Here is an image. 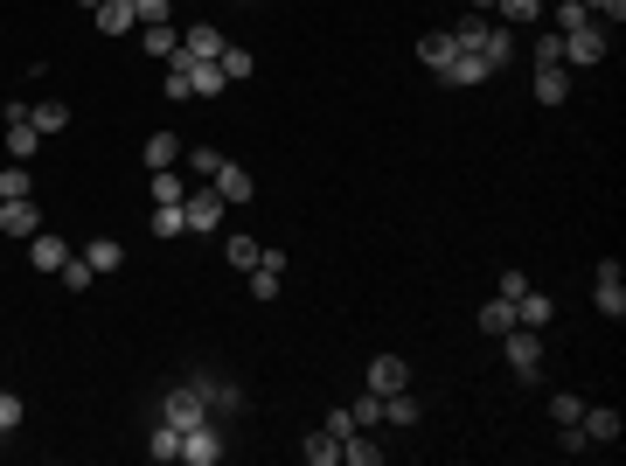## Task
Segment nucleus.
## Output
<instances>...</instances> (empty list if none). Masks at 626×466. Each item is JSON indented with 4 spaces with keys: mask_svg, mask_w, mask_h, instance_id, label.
I'll return each mask as SVG.
<instances>
[{
    "mask_svg": "<svg viewBox=\"0 0 626 466\" xmlns=\"http://www.w3.org/2000/svg\"><path fill=\"white\" fill-rule=\"evenodd\" d=\"M181 460L188 466H223V432H216V418H202V425L181 432Z\"/></svg>",
    "mask_w": 626,
    "mask_h": 466,
    "instance_id": "4",
    "label": "nucleus"
},
{
    "mask_svg": "<svg viewBox=\"0 0 626 466\" xmlns=\"http://www.w3.org/2000/svg\"><path fill=\"white\" fill-rule=\"evenodd\" d=\"M550 300H543V293H536V286H529V293H522V300H515V327H550Z\"/></svg>",
    "mask_w": 626,
    "mask_h": 466,
    "instance_id": "26",
    "label": "nucleus"
},
{
    "mask_svg": "<svg viewBox=\"0 0 626 466\" xmlns=\"http://www.w3.org/2000/svg\"><path fill=\"white\" fill-rule=\"evenodd\" d=\"M147 230H154L160 244H167V237H188V216H181V202H154V223H147Z\"/></svg>",
    "mask_w": 626,
    "mask_h": 466,
    "instance_id": "25",
    "label": "nucleus"
},
{
    "mask_svg": "<svg viewBox=\"0 0 626 466\" xmlns=\"http://www.w3.org/2000/svg\"><path fill=\"white\" fill-rule=\"evenodd\" d=\"M453 56H460V42H453V28H446V35H425V42H418V63H425L432 77H439V70H446Z\"/></svg>",
    "mask_w": 626,
    "mask_h": 466,
    "instance_id": "20",
    "label": "nucleus"
},
{
    "mask_svg": "<svg viewBox=\"0 0 626 466\" xmlns=\"http://www.w3.org/2000/svg\"><path fill=\"white\" fill-rule=\"evenodd\" d=\"M578 411H585V397H571V390L550 397V418H557V425H578Z\"/></svg>",
    "mask_w": 626,
    "mask_h": 466,
    "instance_id": "41",
    "label": "nucleus"
},
{
    "mask_svg": "<svg viewBox=\"0 0 626 466\" xmlns=\"http://www.w3.org/2000/svg\"><path fill=\"white\" fill-rule=\"evenodd\" d=\"M383 418H390V425H404V432H411V425H418V418H425V404H418V397H411V383H404V390H390V397H383Z\"/></svg>",
    "mask_w": 626,
    "mask_h": 466,
    "instance_id": "21",
    "label": "nucleus"
},
{
    "mask_svg": "<svg viewBox=\"0 0 626 466\" xmlns=\"http://www.w3.org/2000/svg\"><path fill=\"white\" fill-rule=\"evenodd\" d=\"M439 77H446L453 91H473V84H487V77H494V63H487L480 49H460V56H453V63L439 70Z\"/></svg>",
    "mask_w": 626,
    "mask_h": 466,
    "instance_id": "8",
    "label": "nucleus"
},
{
    "mask_svg": "<svg viewBox=\"0 0 626 466\" xmlns=\"http://www.w3.org/2000/svg\"><path fill=\"white\" fill-rule=\"evenodd\" d=\"M327 432H334V439H348V432H362V425H355V411H348V404H334V411H327Z\"/></svg>",
    "mask_w": 626,
    "mask_h": 466,
    "instance_id": "42",
    "label": "nucleus"
},
{
    "mask_svg": "<svg viewBox=\"0 0 626 466\" xmlns=\"http://www.w3.org/2000/svg\"><path fill=\"white\" fill-rule=\"evenodd\" d=\"M35 230H42V209H35L28 195L0 202V237H35Z\"/></svg>",
    "mask_w": 626,
    "mask_h": 466,
    "instance_id": "11",
    "label": "nucleus"
},
{
    "mask_svg": "<svg viewBox=\"0 0 626 466\" xmlns=\"http://www.w3.org/2000/svg\"><path fill=\"white\" fill-rule=\"evenodd\" d=\"M160 418H167L174 432H188V425H202V418H209V397H202V383H181V390H167V404H160Z\"/></svg>",
    "mask_w": 626,
    "mask_h": 466,
    "instance_id": "3",
    "label": "nucleus"
},
{
    "mask_svg": "<svg viewBox=\"0 0 626 466\" xmlns=\"http://www.w3.org/2000/svg\"><path fill=\"white\" fill-rule=\"evenodd\" d=\"M147 188H154V202H181V195H188L181 167H154V174H147Z\"/></svg>",
    "mask_w": 626,
    "mask_h": 466,
    "instance_id": "28",
    "label": "nucleus"
},
{
    "mask_svg": "<svg viewBox=\"0 0 626 466\" xmlns=\"http://www.w3.org/2000/svg\"><path fill=\"white\" fill-rule=\"evenodd\" d=\"M578 432H585V446H620V411L613 404H585L578 411Z\"/></svg>",
    "mask_w": 626,
    "mask_h": 466,
    "instance_id": "7",
    "label": "nucleus"
},
{
    "mask_svg": "<svg viewBox=\"0 0 626 466\" xmlns=\"http://www.w3.org/2000/svg\"><path fill=\"white\" fill-rule=\"evenodd\" d=\"M188 167H195V174H202V181H209V174H216V167H223V154H216V147H195V154H188Z\"/></svg>",
    "mask_w": 626,
    "mask_h": 466,
    "instance_id": "43",
    "label": "nucleus"
},
{
    "mask_svg": "<svg viewBox=\"0 0 626 466\" xmlns=\"http://www.w3.org/2000/svg\"><path fill=\"white\" fill-rule=\"evenodd\" d=\"M585 14H592L599 28H620V21H626V0H585Z\"/></svg>",
    "mask_w": 626,
    "mask_h": 466,
    "instance_id": "39",
    "label": "nucleus"
},
{
    "mask_svg": "<svg viewBox=\"0 0 626 466\" xmlns=\"http://www.w3.org/2000/svg\"><path fill=\"white\" fill-rule=\"evenodd\" d=\"M480 56H487L494 70H508V56H515V28H508V21H494V28H487V42H480Z\"/></svg>",
    "mask_w": 626,
    "mask_h": 466,
    "instance_id": "23",
    "label": "nucleus"
},
{
    "mask_svg": "<svg viewBox=\"0 0 626 466\" xmlns=\"http://www.w3.org/2000/svg\"><path fill=\"white\" fill-rule=\"evenodd\" d=\"M56 279H63V293H91V286H98V272H91V265H84V251H70V258H63V272H56Z\"/></svg>",
    "mask_w": 626,
    "mask_h": 466,
    "instance_id": "27",
    "label": "nucleus"
},
{
    "mask_svg": "<svg viewBox=\"0 0 626 466\" xmlns=\"http://www.w3.org/2000/svg\"><path fill=\"white\" fill-rule=\"evenodd\" d=\"M216 63H223V77H230V84H244V77L258 70V56H251V49H237V42H223V56H216Z\"/></svg>",
    "mask_w": 626,
    "mask_h": 466,
    "instance_id": "31",
    "label": "nucleus"
},
{
    "mask_svg": "<svg viewBox=\"0 0 626 466\" xmlns=\"http://www.w3.org/2000/svg\"><path fill=\"white\" fill-rule=\"evenodd\" d=\"M84 265L105 279V272H119V265H126V244H119V237H91V244H84Z\"/></svg>",
    "mask_w": 626,
    "mask_h": 466,
    "instance_id": "17",
    "label": "nucleus"
},
{
    "mask_svg": "<svg viewBox=\"0 0 626 466\" xmlns=\"http://www.w3.org/2000/svg\"><path fill=\"white\" fill-rule=\"evenodd\" d=\"M147 460H160V466H167V460H181V432H174L167 418H160V425H154V439H147Z\"/></svg>",
    "mask_w": 626,
    "mask_h": 466,
    "instance_id": "30",
    "label": "nucleus"
},
{
    "mask_svg": "<svg viewBox=\"0 0 626 466\" xmlns=\"http://www.w3.org/2000/svg\"><path fill=\"white\" fill-rule=\"evenodd\" d=\"M28 126H35L42 140H56V133L70 126V105H56V98H49V105H28Z\"/></svg>",
    "mask_w": 626,
    "mask_h": 466,
    "instance_id": "24",
    "label": "nucleus"
},
{
    "mask_svg": "<svg viewBox=\"0 0 626 466\" xmlns=\"http://www.w3.org/2000/svg\"><path fill=\"white\" fill-rule=\"evenodd\" d=\"M348 411H355V425H362V432H376V425H383V397H376V390H369V397H355Z\"/></svg>",
    "mask_w": 626,
    "mask_h": 466,
    "instance_id": "36",
    "label": "nucleus"
},
{
    "mask_svg": "<svg viewBox=\"0 0 626 466\" xmlns=\"http://www.w3.org/2000/svg\"><path fill=\"white\" fill-rule=\"evenodd\" d=\"M571 98V70L564 63H536V105H564Z\"/></svg>",
    "mask_w": 626,
    "mask_h": 466,
    "instance_id": "15",
    "label": "nucleus"
},
{
    "mask_svg": "<svg viewBox=\"0 0 626 466\" xmlns=\"http://www.w3.org/2000/svg\"><path fill=\"white\" fill-rule=\"evenodd\" d=\"M21 418H28V404H21L14 390H0V439H7V432H21Z\"/></svg>",
    "mask_w": 626,
    "mask_h": 466,
    "instance_id": "38",
    "label": "nucleus"
},
{
    "mask_svg": "<svg viewBox=\"0 0 626 466\" xmlns=\"http://www.w3.org/2000/svg\"><path fill=\"white\" fill-rule=\"evenodd\" d=\"M487 28H494L487 14H467V21L453 28V42H460V49H480V42H487Z\"/></svg>",
    "mask_w": 626,
    "mask_h": 466,
    "instance_id": "35",
    "label": "nucleus"
},
{
    "mask_svg": "<svg viewBox=\"0 0 626 466\" xmlns=\"http://www.w3.org/2000/svg\"><path fill=\"white\" fill-rule=\"evenodd\" d=\"M181 49L216 63V56H223V28H216V21H195V28H181Z\"/></svg>",
    "mask_w": 626,
    "mask_h": 466,
    "instance_id": "16",
    "label": "nucleus"
},
{
    "mask_svg": "<svg viewBox=\"0 0 626 466\" xmlns=\"http://www.w3.org/2000/svg\"><path fill=\"white\" fill-rule=\"evenodd\" d=\"M84 7H98V0H84Z\"/></svg>",
    "mask_w": 626,
    "mask_h": 466,
    "instance_id": "47",
    "label": "nucleus"
},
{
    "mask_svg": "<svg viewBox=\"0 0 626 466\" xmlns=\"http://www.w3.org/2000/svg\"><path fill=\"white\" fill-rule=\"evenodd\" d=\"M63 258H70V244H63L56 230H35V237H28V265H35V272H63Z\"/></svg>",
    "mask_w": 626,
    "mask_h": 466,
    "instance_id": "12",
    "label": "nucleus"
},
{
    "mask_svg": "<svg viewBox=\"0 0 626 466\" xmlns=\"http://www.w3.org/2000/svg\"><path fill=\"white\" fill-rule=\"evenodd\" d=\"M467 7H473V14H494V0H467Z\"/></svg>",
    "mask_w": 626,
    "mask_h": 466,
    "instance_id": "46",
    "label": "nucleus"
},
{
    "mask_svg": "<svg viewBox=\"0 0 626 466\" xmlns=\"http://www.w3.org/2000/svg\"><path fill=\"white\" fill-rule=\"evenodd\" d=\"M167 98H174V105H181V98H195V84H188V63H181V70H167Z\"/></svg>",
    "mask_w": 626,
    "mask_h": 466,
    "instance_id": "44",
    "label": "nucleus"
},
{
    "mask_svg": "<svg viewBox=\"0 0 626 466\" xmlns=\"http://www.w3.org/2000/svg\"><path fill=\"white\" fill-rule=\"evenodd\" d=\"M494 14H501L508 28H522V21H536V14H543V0H494Z\"/></svg>",
    "mask_w": 626,
    "mask_h": 466,
    "instance_id": "34",
    "label": "nucleus"
},
{
    "mask_svg": "<svg viewBox=\"0 0 626 466\" xmlns=\"http://www.w3.org/2000/svg\"><path fill=\"white\" fill-rule=\"evenodd\" d=\"M35 181H28V167L14 160V167H0V202H14V195H28Z\"/></svg>",
    "mask_w": 626,
    "mask_h": 466,
    "instance_id": "37",
    "label": "nucleus"
},
{
    "mask_svg": "<svg viewBox=\"0 0 626 466\" xmlns=\"http://www.w3.org/2000/svg\"><path fill=\"white\" fill-rule=\"evenodd\" d=\"M209 188H216L223 202H251V195H258V181H251V167H237V160H223V167L209 174Z\"/></svg>",
    "mask_w": 626,
    "mask_h": 466,
    "instance_id": "9",
    "label": "nucleus"
},
{
    "mask_svg": "<svg viewBox=\"0 0 626 466\" xmlns=\"http://www.w3.org/2000/svg\"><path fill=\"white\" fill-rule=\"evenodd\" d=\"M592 14H585V0H557V35H571V28H585Z\"/></svg>",
    "mask_w": 626,
    "mask_h": 466,
    "instance_id": "40",
    "label": "nucleus"
},
{
    "mask_svg": "<svg viewBox=\"0 0 626 466\" xmlns=\"http://www.w3.org/2000/svg\"><path fill=\"white\" fill-rule=\"evenodd\" d=\"M279 279H286V251H265L251 265V300H279Z\"/></svg>",
    "mask_w": 626,
    "mask_h": 466,
    "instance_id": "13",
    "label": "nucleus"
},
{
    "mask_svg": "<svg viewBox=\"0 0 626 466\" xmlns=\"http://www.w3.org/2000/svg\"><path fill=\"white\" fill-rule=\"evenodd\" d=\"M300 460H307V466H334V460H341V439L320 425V432H307V439H300Z\"/></svg>",
    "mask_w": 626,
    "mask_h": 466,
    "instance_id": "22",
    "label": "nucleus"
},
{
    "mask_svg": "<svg viewBox=\"0 0 626 466\" xmlns=\"http://www.w3.org/2000/svg\"><path fill=\"white\" fill-rule=\"evenodd\" d=\"M404 383H411V362H404V355H376V362H369V390H376V397H390V390H404Z\"/></svg>",
    "mask_w": 626,
    "mask_h": 466,
    "instance_id": "14",
    "label": "nucleus"
},
{
    "mask_svg": "<svg viewBox=\"0 0 626 466\" xmlns=\"http://www.w3.org/2000/svg\"><path fill=\"white\" fill-rule=\"evenodd\" d=\"M223 258H230L237 272H251V265L265 258V244H258V237H230V244H223Z\"/></svg>",
    "mask_w": 626,
    "mask_h": 466,
    "instance_id": "33",
    "label": "nucleus"
},
{
    "mask_svg": "<svg viewBox=\"0 0 626 466\" xmlns=\"http://www.w3.org/2000/svg\"><path fill=\"white\" fill-rule=\"evenodd\" d=\"M501 355H508V369H515L522 383H536V376H543V327H508V334H501Z\"/></svg>",
    "mask_w": 626,
    "mask_h": 466,
    "instance_id": "1",
    "label": "nucleus"
},
{
    "mask_svg": "<svg viewBox=\"0 0 626 466\" xmlns=\"http://www.w3.org/2000/svg\"><path fill=\"white\" fill-rule=\"evenodd\" d=\"M35 147H42V133L28 126V112H14L7 119V160H35Z\"/></svg>",
    "mask_w": 626,
    "mask_h": 466,
    "instance_id": "18",
    "label": "nucleus"
},
{
    "mask_svg": "<svg viewBox=\"0 0 626 466\" xmlns=\"http://www.w3.org/2000/svg\"><path fill=\"white\" fill-rule=\"evenodd\" d=\"M592 307L606 313V320H620V313H626V272L613 265V258L592 272Z\"/></svg>",
    "mask_w": 626,
    "mask_h": 466,
    "instance_id": "5",
    "label": "nucleus"
},
{
    "mask_svg": "<svg viewBox=\"0 0 626 466\" xmlns=\"http://www.w3.org/2000/svg\"><path fill=\"white\" fill-rule=\"evenodd\" d=\"M508 327H515V300H501V293H494V300L480 307V334H508Z\"/></svg>",
    "mask_w": 626,
    "mask_h": 466,
    "instance_id": "29",
    "label": "nucleus"
},
{
    "mask_svg": "<svg viewBox=\"0 0 626 466\" xmlns=\"http://www.w3.org/2000/svg\"><path fill=\"white\" fill-rule=\"evenodd\" d=\"M91 21H98V35H112V42L140 28V14H133V0H98V7H91Z\"/></svg>",
    "mask_w": 626,
    "mask_h": 466,
    "instance_id": "10",
    "label": "nucleus"
},
{
    "mask_svg": "<svg viewBox=\"0 0 626 466\" xmlns=\"http://www.w3.org/2000/svg\"><path fill=\"white\" fill-rule=\"evenodd\" d=\"M606 49H613V28H599V21H585V28L564 35V63H578V70L606 63Z\"/></svg>",
    "mask_w": 626,
    "mask_h": 466,
    "instance_id": "2",
    "label": "nucleus"
},
{
    "mask_svg": "<svg viewBox=\"0 0 626 466\" xmlns=\"http://www.w3.org/2000/svg\"><path fill=\"white\" fill-rule=\"evenodd\" d=\"M140 49L174 63V56H181V28H174V21H154V28H140Z\"/></svg>",
    "mask_w": 626,
    "mask_h": 466,
    "instance_id": "19",
    "label": "nucleus"
},
{
    "mask_svg": "<svg viewBox=\"0 0 626 466\" xmlns=\"http://www.w3.org/2000/svg\"><path fill=\"white\" fill-rule=\"evenodd\" d=\"M133 14H140V28H154V21H167V0H133Z\"/></svg>",
    "mask_w": 626,
    "mask_h": 466,
    "instance_id": "45",
    "label": "nucleus"
},
{
    "mask_svg": "<svg viewBox=\"0 0 626 466\" xmlns=\"http://www.w3.org/2000/svg\"><path fill=\"white\" fill-rule=\"evenodd\" d=\"M140 154H147V174H154V167H174V160H181V140H174V133H154Z\"/></svg>",
    "mask_w": 626,
    "mask_h": 466,
    "instance_id": "32",
    "label": "nucleus"
},
{
    "mask_svg": "<svg viewBox=\"0 0 626 466\" xmlns=\"http://www.w3.org/2000/svg\"><path fill=\"white\" fill-rule=\"evenodd\" d=\"M181 216H188V230H223V195L202 181V188L181 195Z\"/></svg>",
    "mask_w": 626,
    "mask_h": 466,
    "instance_id": "6",
    "label": "nucleus"
}]
</instances>
